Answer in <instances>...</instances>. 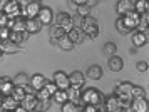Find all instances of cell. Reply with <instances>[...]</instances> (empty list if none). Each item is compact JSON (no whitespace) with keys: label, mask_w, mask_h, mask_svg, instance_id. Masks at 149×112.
I'll use <instances>...</instances> for the list:
<instances>
[{"label":"cell","mask_w":149,"mask_h":112,"mask_svg":"<svg viewBox=\"0 0 149 112\" xmlns=\"http://www.w3.org/2000/svg\"><path fill=\"white\" fill-rule=\"evenodd\" d=\"M114 94H116V97L119 99V102H121L122 111L131 109V104H132V99H134L132 97V84L131 82H119V84H116Z\"/></svg>","instance_id":"obj_1"},{"label":"cell","mask_w":149,"mask_h":112,"mask_svg":"<svg viewBox=\"0 0 149 112\" xmlns=\"http://www.w3.org/2000/svg\"><path fill=\"white\" fill-rule=\"evenodd\" d=\"M101 102H106V95L99 90V89H86L82 92V104H94V106H99Z\"/></svg>","instance_id":"obj_2"},{"label":"cell","mask_w":149,"mask_h":112,"mask_svg":"<svg viewBox=\"0 0 149 112\" xmlns=\"http://www.w3.org/2000/svg\"><path fill=\"white\" fill-rule=\"evenodd\" d=\"M40 8H42V5L39 0H29L25 5H22V15L25 19H37Z\"/></svg>","instance_id":"obj_3"},{"label":"cell","mask_w":149,"mask_h":112,"mask_svg":"<svg viewBox=\"0 0 149 112\" xmlns=\"http://www.w3.org/2000/svg\"><path fill=\"white\" fill-rule=\"evenodd\" d=\"M82 30H84V33H86V37H89V39L94 40L95 37L99 35V24H97V20L92 19L91 15L86 17L84 25H82Z\"/></svg>","instance_id":"obj_4"},{"label":"cell","mask_w":149,"mask_h":112,"mask_svg":"<svg viewBox=\"0 0 149 112\" xmlns=\"http://www.w3.org/2000/svg\"><path fill=\"white\" fill-rule=\"evenodd\" d=\"M121 17H122V20H124L126 27H127L129 30L132 32V30H136V29H137V25L141 24L142 13L136 12V10H131V12H127V13H124V15H121Z\"/></svg>","instance_id":"obj_5"},{"label":"cell","mask_w":149,"mask_h":112,"mask_svg":"<svg viewBox=\"0 0 149 112\" xmlns=\"http://www.w3.org/2000/svg\"><path fill=\"white\" fill-rule=\"evenodd\" d=\"M20 106L25 109V112L37 111V106H39V97H37V94H25V97L20 100Z\"/></svg>","instance_id":"obj_6"},{"label":"cell","mask_w":149,"mask_h":112,"mask_svg":"<svg viewBox=\"0 0 149 112\" xmlns=\"http://www.w3.org/2000/svg\"><path fill=\"white\" fill-rule=\"evenodd\" d=\"M67 97H69V100H72L74 104H77L81 109L84 107V104H82V87L81 86H69Z\"/></svg>","instance_id":"obj_7"},{"label":"cell","mask_w":149,"mask_h":112,"mask_svg":"<svg viewBox=\"0 0 149 112\" xmlns=\"http://www.w3.org/2000/svg\"><path fill=\"white\" fill-rule=\"evenodd\" d=\"M55 24L61 25L65 30V33H67L72 29V15H69L67 12H59L55 15Z\"/></svg>","instance_id":"obj_8"},{"label":"cell","mask_w":149,"mask_h":112,"mask_svg":"<svg viewBox=\"0 0 149 112\" xmlns=\"http://www.w3.org/2000/svg\"><path fill=\"white\" fill-rule=\"evenodd\" d=\"M52 80H54V84L57 86V89H64V90H67L69 86H70V82H69V75L65 72H62V70L54 72Z\"/></svg>","instance_id":"obj_9"},{"label":"cell","mask_w":149,"mask_h":112,"mask_svg":"<svg viewBox=\"0 0 149 112\" xmlns=\"http://www.w3.org/2000/svg\"><path fill=\"white\" fill-rule=\"evenodd\" d=\"M25 25H27V19L24 15H19L15 19H8V24H7L10 30H17V32H25Z\"/></svg>","instance_id":"obj_10"},{"label":"cell","mask_w":149,"mask_h":112,"mask_svg":"<svg viewBox=\"0 0 149 112\" xmlns=\"http://www.w3.org/2000/svg\"><path fill=\"white\" fill-rule=\"evenodd\" d=\"M3 12L7 13L10 19H15V17L22 15V5L19 2H15V0H8L5 8H3Z\"/></svg>","instance_id":"obj_11"},{"label":"cell","mask_w":149,"mask_h":112,"mask_svg":"<svg viewBox=\"0 0 149 112\" xmlns=\"http://www.w3.org/2000/svg\"><path fill=\"white\" fill-rule=\"evenodd\" d=\"M37 19L40 22L42 25H50L52 24V20H54V12H52V8H49V7H42L39 15H37Z\"/></svg>","instance_id":"obj_12"},{"label":"cell","mask_w":149,"mask_h":112,"mask_svg":"<svg viewBox=\"0 0 149 112\" xmlns=\"http://www.w3.org/2000/svg\"><path fill=\"white\" fill-rule=\"evenodd\" d=\"M0 49H2L3 54L12 55V54H17L20 50V45H19V44H14L10 39H5V40H0Z\"/></svg>","instance_id":"obj_13"},{"label":"cell","mask_w":149,"mask_h":112,"mask_svg":"<svg viewBox=\"0 0 149 112\" xmlns=\"http://www.w3.org/2000/svg\"><path fill=\"white\" fill-rule=\"evenodd\" d=\"M134 3H136V0H119L116 3V12L119 15H124V13L134 10Z\"/></svg>","instance_id":"obj_14"},{"label":"cell","mask_w":149,"mask_h":112,"mask_svg":"<svg viewBox=\"0 0 149 112\" xmlns=\"http://www.w3.org/2000/svg\"><path fill=\"white\" fill-rule=\"evenodd\" d=\"M67 35H69V39L72 40L75 45H81L82 42H84V39H86L84 30H82V29H77V27H72V29L67 32Z\"/></svg>","instance_id":"obj_15"},{"label":"cell","mask_w":149,"mask_h":112,"mask_svg":"<svg viewBox=\"0 0 149 112\" xmlns=\"http://www.w3.org/2000/svg\"><path fill=\"white\" fill-rule=\"evenodd\" d=\"M107 67H109V70H112V72H121L124 69V59L119 57V55H112V57H109Z\"/></svg>","instance_id":"obj_16"},{"label":"cell","mask_w":149,"mask_h":112,"mask_svg":"<svg viewBox=\"0 0 149 112\" xmlns=\"http://www.w3.org/2000/svg\"><path fill=\"white\" fill-rule=\"evenodd\" d=\"M106 107H107V112H122L121 102H119V99L116 97V94L106 97Z\"/></svg>","instance_id":"obj_17"},{"label":"cell","mask_w":149,"mask_h":112,"mask_svg":"<svg viewBox=\"0 0 149 112\" xmlns=\"http://www.w3.org/2000/svg\"><path fill=\"white\" fill-rule=\"evenodd\" d=\"M12 90H14V79H10L7 75L0 77V92L3 95H8L12 94Z\"/></svg>","instance_id":"obj_18"},{"label":"cell","mask_w":149,"mask_h":112,"mask_svg":"<svg viewBox=\"0 0 149 112\" xmlns=\"http://www.w3.org/2000/svg\"><path fill=\"white\" fill-rule=\"evenodd\" d=\"M131 40H132V47H142L148 44V39L142 30H132V35H131Z\"/></svg>","instance_id":"obj_19"},{"label":"cell","mask_w":149,"mask_h":112,"mask_svg":"<svg viewBox=\"0 0 149 112\" xmlns=\"http://www.w3.org/2000/svg\"><path fill=\"white\" fill-rule=\"evenodd\" d=\"M102 67L97 65V64H94V65H89L87 72H86V77L91 80H101L102 79Z\"/></svg>","instance_id":"obj_20"},{"label":"cell","mask_w":149,"mask_h":112,"mask_svg":"<svg viewBox=\"0 0 149 112\" xmlns=\"http://www.w3.org/2000/svg\"><path fill=\"white\" fill-rule=\"evenodd\" d=\"M131 111L134 112H148V100L144 97H136L132 99V104H131Z\"/></svg>","instance_id":"obj_21"},{"label":"cell","mask_w":149,"mask_h":112,"mask_svg":"<svg viewBox=\"0 0 149 112\" xmlns=\"http://www.w3.org/2000/svg\"><path fill=\"white\" fill-rule=\"evenodd\" d=\"M2 106L5 111H15L17 107L20 106V102L17 99L12 97V94H8V95H3V100H2Z\"/></svg>","instance_id":"obj_22"},{"label":"cell","mask_w":149,"mask_h":112,"mask_svg":"<svg viewBox=\"0 0 149 112\" xmlns=\"http://www.w3.org/2000/svg\"><path fill=\"white\" fill-rule=\"evenodd\" d=\"M45 82H47V79L42 75V74H34L30 79H29V84L34 87L35 90H39V89H42V87L45 86Z\"/></svg>","instance_id":"obj_23"},{"label":"cell","mask_w":149,"mask_h":112,"mask_svg":"<svg viewBox=\"0 0 149 112\" xmlns=\"http://www.w3.org/2000/svg\"><path fill=\"white\" fill-rule=\"evenodd\" d=\"M57 45H59V49L65 50V52H69V50H72V49L75 47V44H74L70 39H69L67 33H64L61 39H57Z\"/></svg>","instance_id":"obj_24"},{"label":"cell","mask_w":149,"mask_h":112,"mask_svg":"<svg viewBox=\"0 0 149 112\" xmlns=\"http://www.w3.org/2000/svg\"><path fill=\"white\" fill-rule=\"evenodd\" d=\"M69 82H70V86H84V82H86V75L81 72V70H74V72L69 75Z\"/></svg>","instance_id":"obj_25"},{"label":"cell","mask_w":149,"mask_h":112,"mask_svg":"<svg viewBox=\"0 0 149 112\" xmlns=\"http://www.w3.org/2000/svg\"><path fill=\"white\" fill-rule=\"evenodd\" d=\"M42 29V24L39 22V19H27V25H25V32L32 33H39Z\"/></svg>","instance_id":"obj_26"},{"label":"cell","mask_w":149,"mask_h":112,"mask_svg":"<svg viewBox=\"0 0 149 112\" xmlns=\"http://www.w3.org/2000/svg\"><path fill=\"white\" fill-rule=\"evenodd\" d=\"M29 35H30L29 32H17V30H12L8 39L12 40L14 44H19V45H22V44H24V42L29 39Z\"/></svg>","instance_id":"obj_27"},{"label":"cell","mask_w":149,"mask_h":112,"mask_svg":"<svg viewBox=\"0 0 149 112\" xmlns=\"http://www.w3.org/2000/svg\"><path fill=\"white\" fill-rule=\"evenodd\" d=\"M52 100L62 106V104H64L65 100H69V97H67V90H64V89H57V90L54 92V95H52Z\"/></svg>","instance_id":"obj_28"},{"label":"cell","mask_w":149,"mask_h":112,"mask_svg":"<svg viewBox=\"0 0 149 112\" xmlns=\"http://www.w3.org/2000/svg\"><path fill=\"white\" fill-rule=\"evenodd\" d=\"M64 33H65V30H64L61 25H57V24L49 27V35H50V39H61Z\"/></svg>","instance_id":"obj_29"},{"label":"cell","mask_w":149,"mask_h":112,"mask_svg":"<svg viewBox=\"0 0 149 112\" xmlns=\"http://www.w3.org/2000/svg\"><path fill=\"white\" fill-rule=\"evenodd\" d=\"M116 52H117V45H116L114 42H107V44H104V47H102V54L106 55V57H112V55H116Z\"/></svg>","instance_id":"obj_30"},{"label":"cell","mask_w":149,"mask_h":112,"mask_svg":"<svg viewBox=\"0 0 149 112\" xmlns=\"http://www.w3.org/2000/svg\"><path fill=\"white\" fill-rule=\"evenodd\" d=\"M61 111L62 112H79V111H82V109L77 106V104H74L72 100H65V102L62 104Z\"/></svg>","instance_id":"obj_31"},{"label":"cell","mask_w":149,"mask_h":112,"mask_svg":"<svg viewBox=\"0 0 149 112\" xmlns=\"http://www.w3.org/2000/svg\"><path fill=\"white\" fill-rule=\"evenodd\" d=\"M29 79H30V77H29L25 72L17 74V75L14 77V86H22V87H24L25 84H29Z\"/></svg>","instance_id":"obj_32"},{"label":"cell","mask_w":149,"mask_h":112,"mask_svg":"<svg viewBox=\"0 0 149 112\" xmlns=\"http://www.w3.org/2000/svg\"><path fill=\"white\" fill-rule=\"evenodd\" d=\"M25 94L27 92H25V89L22 86H14V90H12V97H14V99H17L20 102V100L25 97Z\"/></svg>","instance_id":"obj_33"},{"label":"cell","mask_w":149,"mask_h":112,"mask_svg":"<svg viewBox=\"0 0 149 112\" xmlns=\"http://www.w3.org/2000/svg\"><path fill=\"white\" fill-rule=\"evenodd\" d=\"M116 29H117V32H121L122 35H126V33H131V30H129L127 27H126V24H124V20H122L121 15H119V19L116 20Z\"/></svg>","instance_id":"obj_34"},{"label":"cell","mask_w":149,"mask_h":112,"mask_svg":"<svg viewBox=\"0 0 149 112\" xmlns=\"http://www.w3.org/2000/svg\"><path fill=\"white\" fill-rule=\"evenodd\" d=\"M91 12H92V7H89L87 3H84V5H77V8H75V13H79V15H82V17H89Z\"/></svg>","instance_id":"obj_35"},{"label":"cell","mask_w":149,"mask_h":112,"mask_svg":"<svg viewBox=\"0 0 149 112\" xmlns=\"http://www.w3.org/2000/svg\"><path fill=\"white\" fill-rule=\"evenodd\" d=\"M146 8H148V0H136L134 3V10L139 13H146Z\"/></svg>","instance_id":"obj_36"},{"label":"cell","mask_w":149,"mask_h":112,"mask_svg":"<svg viewBox=\"0 0 149 112\" xmlns=\"http://www.w3.org/2000/svg\"><path fill=\"white\" fill-rule=\"evenodd\" d=\"M84 20H86V17H82V15H79V13H74V15H72V27L82 29V25H84Z\"/></svg>","instance_id":"obj_37"},{"label":"cell","mask_w":149,"mask_h":112,"mask_svg":"<svg viewBox=\"0 0 149 112\" xmlns=\"http://www.w3.org/2000/svg\"><path fill=\"white\" fill-rule=\"evenodd\" d=\"M148 69H149V64L148 62H144V60H139L137 64H136V70L137 72H148Z\"/></svg>","instance_id":"obj_38"},{"label":"cell","mask_w":149,"mask_h":112,"mask_svg":"<svg viewBox=\"0 0 149 112\" xmlns=\"http://www.w3.org/2000/svg\"><path fill=\"white\" fill-rule=\"evenodd\" d=\"M50 102H52V99L39 100V106H37V111H47L49 107H50Z\"/></svg>","instance_id":"obj_39"},{"label":"cell","mask_w":149,"mask_h":112,"mask_svg":"<svg viewBox=\"0 0 149 112\" xmlns=\"http://www.w3.org/2000/svg\"><path fill=\"white\" fill-rule=\"evenodd\" d=\"M132 97H144V89L141 86H132Z\"/></svg>","instance_id":"obj_40"},{"label":"cell","mask_w":149,"mask_h":112,"mask_svg":"<svg viewBox=\"0 0 149 112\" xmlns=\"http://www.w3.org/2000/svg\"><path fill=\"white\" fill-rule=\"evenodd\" d=\"M10 32H12V30H10L7 25H5V27H0V40L8 39V37H10Z\"/></svg>","instance_id":"obj_41"},{"label":"cell","mask_w":149,"mask_h":112,"mask_svg":"<svg viewBox=\"0 0 149 112\" xmlns=\"http://www.w3.org/2000/svg\"><path fill=\"white\" fill-rule=\"evenodd\" d=\"M44 87H45V89L49 90V94H50V95H54V92L57 90V86L54 84V80H47V82H45V86H44Z\"/></svg>","instance_id":"obj_42"},{"label":"cell","mask_w":149,"mask_h":112,"mask_svg":"<svg viewBox=\"0 0 149 112\" xmlns=\"http://www.w3.org/2000/svg\"><path fill=\"white\" fill-rule=\"evenodd\" d=\"M8 19H10V17H8L7 13L2 10V12H0V27H5V25H7V24H8Z\"/></svg>","instance_id":"obj_43"},{"label":"cell","mask_w":149,"mask_h":112,"mask_svg":"<svg viewBox=\"0 0 149 112\" xmlns=\"http://www.w3.org/2000/svg\"><path fill=\"white\" fill-rule=\"evenodd\" d=\"M82 111L84 112H97V106H94V104H86V106L82 107Z\"/></svg>","instance_id":"obj_44"},{"label":"cell","mask_w":149,"mask_h":112,"mask_svg":"<svg viewBox=\"0 0 149 112\" xmlns=\"http://www.w3.org/2000/svg\"><path fill=\"white\" fill-rule=\"evenodd\" d=\"M24 89H25V92H27V94H37V90H35L30 84H25V86H24Z\"/></svg>","instance_id":"obj_45"},{"label":"cell","mask_w":149,"mask_h":112,"mask_svg":"<svg viewBox=\"0 0 149 112\" xmlns=\"http://www.w3.org/2000/svg\"><path fill=\"white\" fill-rule=\"evenodd\" d=\"M99 2H101V0H87V5H89V7H92V8H94V7L97 5V3H99Z\"/></svg>","instance_id":"obj_46"},{"label":"cell","mask_w":149,"mask_h":112,"mask_svg":"<svg viewBox=\"0 0 149 112\" xmlns=\"http://www.w3.org/2000/svg\"><path fill=\"white\" fill-rule=\"evenodd\" d=\"M7 2H8V0H0V12H2L3 8H5V5H7Z\"/></svg>","instance_id":"obj_47"},{"label":"cell","mask_w":149,"mask_h":112,"mask_svg":"<svg viewBox=\"0 0 149 112\" xmlns=\"http://www.w3.org/2000/svg\"><path fill=\"white\" fill-rule=\"evenodd\" d=\"M75 5H84V3H87V0H72Z\"/></svg>","instance_id":"obj_48"},{"label":"cell","mask_w":149,"mask_h":112,"mask_svg":"<svg viewBox=\"0 0 149 112\" xmlns=\"http://www.w3.org/2000/svg\"><path fill=\"white\" fill-rule=\"evenodd\" d=\"M142 32H144V35H146V39H148V42H149V27H146Z\"/></svg>","instance_id":"obj_49"},{"label":"cell","mask_w":149,"mask_h":112,"mask_svg":"<svg viewBox=\"0 0 149 112\" xmlns=\"http://www.w3.org/2000/svg\"><path fill=\"white\" fill-rule=\"evenodd\" d=\"M69 5H70V8H74V10L77 8V5H75V3L72 2V0H69Z\"/></svg>","instance_id":"obj_50"},{"label":"cell","mask_w":149,"mask_h":112,"mask_svg":"<svg viewBox=\"0 0 149 112\" xmlns=\"http://www.w3.org/2000/svg\"><path fill=\"white\" fill-rule=\"evenodd\" d=\"M129 54H131V55H134V54H137V47H132V49H131V52H129Z\"/></svg>","instance_id":"obj_51"},{"label":"cell","mask_w":149,"mask_h":112,"mask_svg":"<svg viewBox=\"0 0 149 112\" xmlns=\"http://www.w3.org/2000/svg\"><path fill=\"white\" fill-rule=\"evenodd\" d=\"M15 2H19V3H20V5H25V3H27L29 0H15Z\"/></svg>","instance_id":"obj_52"},{"label":"cell","mask_w":149,"mask_h":112,"mask_svg":"<svg viewBox=\"0 0 149 112\" xmlns=\"http://www.w3.org/2000/svg\"><path fill=\"white\" fill-rule=\"evenodd\" d=\"M50 44L52 45H57V39H50Z\"/></svg>","instance_id":"obj_53"},{"label":"cell","mask_w":149,"mask_h":112,"mask_svg":"<svg viewBox=\"0 0 149 112\" xmlns=\"http://www.w3.org/2000/svg\"><path fill=\"white\" fill-rule=\"evenodd\" d=\"M2 100H3V94L0 92V106H2Z\"/></svg>","instance_id":"obj_54"},{"label":"cell","mask_w":149,"mask_h":112,"mask_svg":"<svg viewBox=\"0 0 149 112\" xmlns=\"http://www.w3.org/2000/svg\"><path fill=\"white\" fill-rule=\"evenodd\" d=\"M146 20H148V27H149V13H146Z\"/></svg>","instance_id":"obj_55"},{"label":"cell","mask_w":149,"mask_h":112,"mask_svg":"<svg viewBox=\"0 0 149 112\" xmlns=\"http://www.w3.org/2000/svg\"><path fill=\"white\" fill-rule=\"evenodd\" d=\"M3 55H5V54L2 52V49H0V59H2V57H3Z\"/></svg>","instance_id":"obj_56"},{"label":"cell","mask_w":149,"mask_h":112,"mask_svg":"<svg viewBox=\"0 0 149 112\" xmlns=\"http://www.w3.org/2000/svg\"><path fill=\"white\" fill-rule=\"evenodd\" d=\"M146 13H149V0H148V8H146Z\"/></svg>","instance_id":"obj_57"},{"label":"cell","mask_w":149,"mask_h":112,"mask_svg":"<svg viewBox=\"0 0 149 112\" xmlns=\"http://www.w3.org/2000/svg\"><path fill=\"white\" fill-rule=\"evenodd\" d=\"M5 109H3V106H0V112H3Z\"/></svg>","instance_id":"obj_58"},{"label":"cell","mask_w":149,"mask_h":112,"mask_svg":"<svg viewBox=\"0 0 149 112\" xmlns=\"http://www.w3.org/2000/svg\"><path fill=\"white\" fill-rule=\"evenodd\" d=\"M148 109H149V100H148Z\"/></svg>","instance_id":"obj_59"},{"label":"cell","mask_w":149,"mask_h":112,"mask_svg":"<svg viewBox=\"0 0 149 112\" xmlns=\"http://www.w3.org/2000/svg\"><path fill=\"white\" fill-rule=\"evenodd\" d=\"M39 2H42V0H39Z\"/></svg>","instance_id":"obj_60"}]
</instances>
